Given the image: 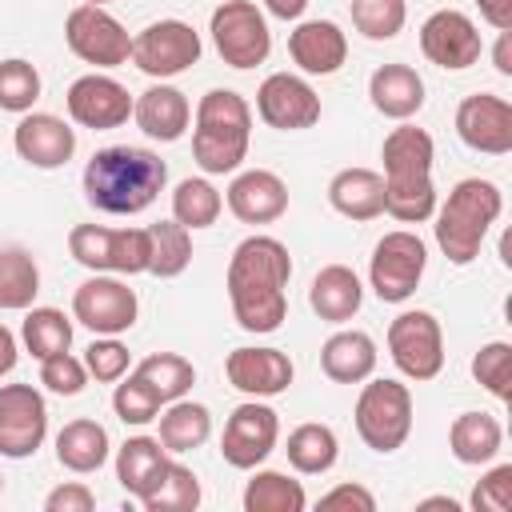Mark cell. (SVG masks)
Wrapping results in <instances>:
<instances>
[{
	"label": "cell",
	"instance_id": "obj_40",
	"mask_svg": "<svg viewBox=\"0 0 512 512\" xmlns=\"http://www.w3.org/2000/svg\"><path fill=\"white\" fill-rule=\"evenodd\" d=\"M140 504H144L148 512H192V508L200 504V480H196L192 468L168 460L160 484H156Z\"/></svg>",
	"mask_w": 512,
	"mask_h": 512
},
{
	"label": "cell",
	"instance_id": "obj_28",
	"mask_svg": "<svg viewBox=\"0 0 512 512\" xmlns=\"http://www.w3.org/2000/svg\"><path fill=\"white\" fill-rule=\"evenodd\" d=\"M328 204L348 220H376L384 212V176L372 168H340L328 184Z\"/></svg>",
	"mask_w": 512,
	"mask_h": 512
},
{
	"label": "cell",
	"instance_id": "obj_29",
	"mask_svg": "<svg viewBox=\"0 0 512 512\" xmlns=\"http://www.w3.org/2000/svg\"><path fill=\"white\" fill-rule=\"evenodd\" d=\"M320 368L336 384H360V380H368L372 368H376V344H372V336L368 332H356V328L328 336L324 348H320Z\"/></svg>",
	"mask_w": 512,
	"mask_h": 512
},
{
	"label": "cell",
	"instance_id": "obj_53",
	"mask_svg": "<svg viewBox=\"0 0 512 512\" xmlns=\"http://www.w3.org/2000/svg\"><path fill=\"white\" fill-rule=\"evenodd\" d=\"M268 4V12L276 16V20H296L304 8H308V0H264Z\"/></svg>",
	"mask_w": 512,
	"mask_h": 512
},
{
	"label": "cell",
	"instance_id": "obj_56",
	"mask_svg": "<svg viewBox=\"0 0 512 512\" xmlns=\"http://www.w3.org/2000/svg\"><path fill=\"white\" fill-rule=\"evenodd\" d=\"M0 492H4V476H0Z\"/></svg>",
	"mask_w": 512,
	"mask_h": 512
},
{
	"label": "cell",
	"instance_id": "obj_30",
	"mask_svg": "<svg viewBox=\"0 0 512 512\" xmlns=\"http://www.w3.org/2000/svg\"><path fill=\"white\" fill-rule=\"evenodd\" d=\"M504 444L500 420L488 412H460L448 428V448L460 464H488Z\"/></svg>",
	"mask_w": 512,
	"mask_h": 512
},
{
	"label": "cell",
	"instance_id": "obj_4",
	"mask_svg": "<svg viewBox=\"0 0 512 512\" xmlns=\"http://www.w3.org/2000/svg\"><path fill=\"white\" fill-rule=\"evenodd\" d=\"M252 136V108L232 88H212L196 104V128H192V156L208 176L236 172L248 156Z\"/></svg>",
	"mask_w": 512,
	"mask_h": 512
},
{
	"label": "cell",
	"instance_id": "obj_21",
	"mask_svg": "<svg viewBox=\"0 0 512 512\" xmlns=\"http://www.w3.org/2000/svg\"><path fill=\"white\" fill-rule=\"evenodd\" d=\"M224 376L244 396H280L292 384V360L280 348H236L224 360Z\"/></svg>",
	"mask_w": 512,
	"mask_h": 512
},
{
	"label": "cell",
	"instance_id": "obj_34",
	"mask_svg": "<svg viewBox=\"0 0 512 512\" xmlns=\"http://www.w3.org/2000/svg\"><path fill=\"white\" fill-rule=\"evenodd\" d=\"M284 452H288V464H292L296 472L320 476V472H328V468L336 464L340 444H336V432H332L328 424H300V428L288 432Z\"/></svg>",
	"mask_w": 512,
	"mask_h": 512
},
{
	"label": "cell",
	"instance_id": "obj_27",
	"mask_svg": "<svg viewBox=\"0 0 512 512\" xmlns=\"http://www.w3.org/2000/svg\"><path fill=\"white\" fill-rule=\"evenodd\" d=\"M164 468H168V448L152 436H128L116 452V480L136 500H144L160 484Z\"/></svg>",
	"mask_w": 512,
	"mask_h": 512
},
{
	"label": "cell",
	"instance_id": "obj_5",
	"mask_svg": "<svg viewBox=\"0 0 512 512\" xmlns=\"http://www.w3.org/2000/svg\"><path fill=\"white\" fill-rule=\"evenodd\" d=\"M504 208V196L492 180L468 176L460 180L448 200L436 212V244L452 264H472L480 256V244L488 236V228L496 224Z\"/></svg>",
	"mask_w": 512,
	"mask_h": 512
},
{
	"label": "cell",
	"instance_id": "obj_3",
	"mask_svg": "<svg viewBox=\"0 0 512 512\" xmlns=\"http://www.w3.org/2000/svg\"><path fill=\"white\" fill-rule=\"evenodd\" d=\"M432 136L416 124H400L384 136L380 160H384V212L400 224H420L436 212V188H432Z\"/></svg>",
	"mask_w": 512,
	"mask_h": 512
},
{
	"label": "cell",
	"instance_id": "obj_31",
	"mask_svg": "<svg viewBox=\"0 0 512 512\" xmlns=\"http://www.w3.org/2000/svg\"><path fill=\"white\" fill-rule=\"evenodd\" d=\"M56 460L68 472H96L108 460V432L96 420H72L56 436Z\"/></svg>",
	"mask_w": 512,
	"mask_h": 512
},
{
	"label": "cell",
	"instance_id": "obj_2",
	"mask_svg": "<svg viewBox=\"0 0 512 512\" xmlns=\"http://www.w3.org/2000/svg\"><path fill=\"white\" fill-rule=\"evenodd\" d=\"M164 180H168L164 160L156 152L132 148V144L100 148L84 164V196L96 212H108V216L144 212L164 192Z\"/></svg>",
	"mask_w": 512,
	"mask_h": 512
},
{
	"label": "cell",
	"instance_id": "obj_35",
	"mask_svg": "<svg viewBox=\"0 0 512 512\" xmlns=\"http://www.w3.org/2000/svg\"><path fill=\"white\" fill-rule=\"evenodd\" d=\"M304 484L284 472H256L244 488V512H304Z\"/></svg>",
	"mask_w": 512,
	"mask_h": 512
},
{
	"label": "cell",
	"instance_id": "obj_47",
	"mask_svg": "<svg viewBox=\"0 0 512 512\" xmlns=\"http://www.w3.org/2000/svg\"><path fill=\"white\" fill-rule=\"evenodd\" d=\"M476 512H508L512 508V464H496L476 488H472Z\"/></svg>",
	"mask_w": 512,
	"mask_h": 512
},
{
	"label": "cell",
	"instance_id": "obj_32",
	"mask_svg": "<svg viewBox=\"0 0 512 512\" xmlns=\"http://www.w3.org/2000/svg\"><path fill=\"white\" fill-rule=\"evenodd\" d=\"M160 420V444L168 452H192L208 440L212 432V416L204 404H192V400H168V412L156 416Z\"/></svg>",
	"mask_w": 512,
	"mask_h": 512
},
{
	"label": "cell",
	"instance_id": "obj_7",
	"mask_svg": "<svg viewBox=\"0 0 512 512\" xmlns=\"http://www.w3.org/2000/svg\"><path fill=\"white\" fill-rule=\"evenodd\" d=\"M68 252L88 272H148V228H104L76 224L68 232Z\"/></svg>",
	"mask_w": 512,
	"mask_h": 512
},
{
	"label": "cell",
	"instance_id": "obj_24",
	"mask_svg": "<svg viewBox=\"0 0 512 512\" xmlns=\"http://www.w3.org/2000/svg\"><path fill=\"white\" fill-rule=\"evenodd\" d=\"M132 116H136V128L160 144H172L184 136L188 120H192V108H188V96L172 84H152L148 92L136 96L132 104Z\"/></svg>",
	"mask_w": 512,
	"mask_h": 512
},
{
	"label": "cell",
	"instance_id": "obj_9",
	"mask_svg": "<svg viewBox=\"0 0 512 512\" xmlns=\"http://www.w3.org/2000/svg\"><path fill=\"white\" fill-rule=\"evenodd\" d=\"M388 356L408 380H432L444 368V332L440 320L424 308L400 312L388 324Z\"/></svg>",
	"mask_w": 512,
	"mask_h": 512
},
{
	"label": "cell",
	"instance_id": "obj_22",
	"mask_svg": "<svg viewBox=\"0 0 512 512\" xmlns=\"http://www.w3.org/2000/svg\"><path fill=\"white\" fill-rule=\"evenodd\" d=\"M288 56L308 76H332L348 60V36L332 20H304L288 36Z\"/></svg>",
	"mask_w": 512,
	"mask_h": 512
},
{
	"label": "cell",
	"instance_id": "obj_16",
	"mask_svg": "<svg viewBox=\"0 0 512 512\" xmlns=\"http://www.w3.org/2000/svg\"><path fill=\"white\" fill-rule=\"evenodd\" d=\"M420 52L436 64V68H448V72H460V68H472L484 52L480 44V32L476 24L456 12V8H440L432 12L424 24H420Z\"/></svg>",
	"mask_w": 512,
	"mask_h": 512
},
{
	"label": "cell",
	"instance_id": "obj_33",
	"mask_svg": "<svg viewBox=\"0 0 512 512\" xmlns=\"http://www.w3.org/2000/svg\"><path fill=\"white\" fill-rule=\"evenodd\" d=\"M192 264V236L176 220H156L148 224V272L160 280L180 276Z\"/></svg>",
	"mask_w": 512,
	"mask_h": 512
},
{
	"label": "cell",
	"instance_id": "obj_42",
	"mask_svg": "<svg viewBox=\"0 0 512 512\" xmlns=\"http://www.w3.org/2000/svg\"><path fill=\"white\" fill-rule=\"evenodd\" d=\"M36 100H40V72L20 56L0 60V108L4 112H32Z\"/></svg>",
	"mask_w": 512,
	"mask_h": 512
},
{
	"label": "cell",
	"instance_id": "obj_37",
	"mask_svg": "<svg viewBox=\"0 0 512 512\" xmlns=\"http://www.w3.org/2000/svg\"><path fill=\"white\" fill-rule=\"evenodd\" d=\"M220 208H224V200H220V192L204 176H188L172 192V220L184 224L188 232L192 228H212L216 216H220Z\"/></svg>",
	"mask_w": 512,
	"mask_h": 512
},
{
	"label": "cell",
	"instance_id": "obj_43",
	"mask_svg": "<svg viewBox=\"0 0 512 512\" xmlns=\"http://www.w3.org/2000/svg\"><path fill=\"white\" fill-rule=\"evenodd\" d=\"M472 376H476L496 400H508V384H512V344H504V340L484 344V348L472 356Z\"/></svg>",
	"mask_w": 512,
	"mask_h": 512
},
{
	"label": "cell",
	"instance_id": "obj_12",
	"mask_svg": "<svg viewBox=\"0 0 512 512\" xmlns=\"http://www.w3.org/2000/svg\"><path fill=\"white\" fill-rule=\"evenodd\" d=\"M64 40L84 64H96V68H116L132 56V36L100 4H76L64 20Z\"/></svg>",
	"mask_w": 512,
	"mask_h": 512
},
{
	"label": "cell",
	"instance_id": "obj_41",
	"mask_svg": "<svg viewBox=\"0 0 512 512\" xmlns=\"http://www.w3.org/2000/svg\"><path fill=\"white\" fill-rule=\"evenodd\" d=\"M408 20L404 0H352V24L368 40H392Z\"/></svg>",
	"mask_w": 512,
	"mask_h": 512
},
{
	"label": "cell",
	"instance_id": "obj_48",
	"mask_svg": "<svg viewBox=\"0 0 512 512\" xmlns=\"http://www.w3.org/2000/svg\"><path fill=\"white\" fill-rule=\"evenodd\" d=\"M92 508H96V496L80 480H68L44 496V512H92Z\"/></svg>",
	"mask_w": 512,
	"mask_h": 512
},
{
	"label": "cell",
	"instance_id": "obj_15",
	"mask_svg": "<svg viewBox=\"0 0 512 512\" xmlns=\"http://www.w3.org/2000/svg\"><path fill=\"white\" fill-rule=\"evenodd\" d=\"M276 436H280V420L268 404L260 400H248L240 408H232L228 424H224V436H220V452L232 468H256L268 460V452L276 448Z\"/></svg>",
	"mask_w": 512,
	"mask_h": 512
},
{
	"label": "cell",
	"instance_id": "obj_23",
	"mask_svg": "<svg viewBox=\"0 0 512 512\" xmlns=\"http://www.w3.org/2000/svg\"><path fill=\"white\" fill-rule=\"evenodd\" d=\"M228 208L244 224H272L288 212V188L268 168H248L228 184Z\"/></svg>",
	"mask_w": 512,
	"mask_h": 512
},
{
	"label": "cell",
	"instance_id": "obj_17",
	"mask_svg": "<svg viewBox=\"0 0 512 512\" xmlns=\"http://www.w3.org/2000/svg\"><path fill=\"white\" fill-rule=\"evenodd\" d=\"M68 116L80 124V128H92V132H108V128H120L128 116H132V96L120 80L112 76H100V72H88L80 80H72L68 96Z\"/></svg>",
	"mask_w": 512,
	"mask_h": 512
},
{
	"label": "cell",
	"instance_id": "obj_26",
	"mask_svg": "<svg viewBox=\"0 0 512 512\" xmlns=\"http://www.w3.org/2000/svg\"><path fill=\"white\" fill-rule=\"evenodd\" d=\"M360 300H364V288L356 280V272L348 264H328L312 276V288H308V304L320 320L328 324H344L360 312Z\"/></svg>",
	"mask_w": 512,
	"mask_h": 512
},
{
	"label": "cell",
	"instance_id": "obj_14",
	"mask_svg": "<svg viewBox=\"0 0 512 512\" xmlns=\"http://www.w3.org/2000/svg\"><path fill=\"white\" fill-rule=\"evenodd\" d=\"M136 312H140L136 292L124 280H116V276H100L96 272L72 296V316L88 332H96V336H120V332H128L136 324Z\"/></svg>",
	"mask_w": 512,
	"mask_h": 512
},
{
	"label": "cell",
	"instance_id": "obj_20",
	"mask_svg": "<svg viewBox=\"0 0 512 512\" xmlns=\"http://www.w3.org/2000/svg\"><path fill=\"white\" fill-rule=\"evenodd\" d=\"M12 144L32 168H64L76 152V132L52 112H24L12 132Z\"/></svg>",
	"mask_w": 512,
	"mask_h": 512
},
{
	"label": "cell",
	"instance_id": "obj_18",
	"mask_svg": "<svg viewBox=\"0 0 512 512\" xmlns=\"http://www.w3.org/2000/svg\"><path fill=\"white\" fill-rule=\"evenodd\" d=\"M256 112L268 128L300 132L320 120V96L312 92L308 80H300L292 72H272L256 92Z\"/></svg>",
	"mask_w": 512,
	"mask_h": 512
},
{
	"label": "cell",
	"instance_id": "obj_8",
	"mask_svg": "<svg viewBox=\"0 0 512 512\" xmlns=\"http://www.w3.org/2000/svg\"><path fill=\"white\" fill-rule=\"evenodd\" d=\"M212 44L228 68H256L272 52V32L252 0H224L212 12Z\"/></svg>",
	"mask_w": 512,
	"mask_h": 512
},
{
	"label": "cell",
	"instance_id": "obj_44",
	"mask_svg": "<svg viewBox=\"0 0 512 512\" xmlns=\"http://www.w3.org/2000/svg\"><path fill=\"white\" fill-rule=\"evenodd\" d=\"M160 396L152 392V384L148 380H140V376H128L124 384H116V392H112V408H116V416L124 420V424H148V420H156L160 416Z\"/></svg>",
	"mask_w": 512,
	"mask_h": 512
},
{
	"label": "cell",
	"instance_id": "obj_36",
	"mask_svg": "<svg viewBox=\"0 0 512 512\" xmlns=\"http://www.w3.org/2000/svg\"><path fill=\"white\" fill-rule=\"evenodd\" d=\"M40 292V268L24 248H4L0 252V308H32Z\"/></svg>",
	"mask_w": 512,
	"mask_h": 512
},
{
	"label": "cell",
	"instance_id": "obj_11",
	"mask_svg": "<svg viewBox=\"0 0 512 512\" xmlns=\"http://www.w3.org/2000/svg\"><path fill=\"white\" fill-rule=\"evenodd\" d=\"M200 60V36L184 20H156L132 36V64L144 76L168 80L188 72Z\"/></svg>",
	"mask_w": 512,
	"mask_h": 512
},
{
	"label": "cell",
	"instance_id": "obj_6",
	"mask_svg": "<svg viewBox=\"0 0 512 512\" xmlns=\"http://www.w3.org/2000/svg\"><path fill=\"white\" fill-rule=\"evenodd\" d=\"M356 432L372 452H396L412 432V392L400 380H372L356 396Z\"/></svg>",
	"mask_w": 512,
	"mask_h": 512
},
{
	"label": "cell",
	"instance_id": "obj_10",
	"mask_svg": "<svg viewBox=\"0 0 512 512\" xmlns=\"http://www.w3.org/2000/svg\"><path fill=\"white\" fill-rule=\"evenodd\" d=\"M424 264H428V248L416 232H388L376 252H372V264H368V280H372V292L384 300V304H404L420 276H424Z\"/></svg>",
	"mask_w": 512,
	"mask_h": 512
},
{
	"label": "cell",
	"instance_id": "obj_50",
	"mask_svg": "<svg viewBox=\"0 0 512 512\" xmlns=\"http://www.w3.org/2000/svg\"><path fill=\"white\" fill-rule=\"evenodd\" d=\"M480 16L496 28V32H512V0H476Z\"/></svg>",
	"mask_w": 512,
	"mask_h": 512
},
{
	"label": "cell",
	"instance_id": "obj_39",
	"mask_svg": "<svg viewBox=\"0 0 512 512\" xmlns=\"http://www.w3.org/2000/svg\"><path fill=\"white\" fill-rule=\"evenodd\" d=\"M136 376L148 380L152 392H156L164 404H168V400H180V396L196 384V368H192L184 356H176V352H152V356H144L140 368H136Z\"/></svg>",
	"mask_w": 512,
	"mask_h": 512
},
{
	"label": "cell",
	"instance_id": "obj_54",
	"mask_svg": "<svg viewBox=\"0 0 512 512\" xmlns=\"http://www.w3.org/2000/svg\"><path fill=\"white\" fill-rule=\"evenodd\" d=\"M420 508H448V512H456L460 504L452 496H428V500H420Z\"/></svg>",
	"mask_w": 512,
	"mask_h": 512
},
{
	"label": "cell",
	"instance_id": "obj_13",
	"mask_svg": "<svg viewBox=\"0 0 512 512\" xmlns=\"http://www.w3.org/2000/svg\"><path fill=\"white\" fill-rule=\"evenodd\" d=\"M48 436V404L32 384H0V456L24 460Z\"/></svg>",
	"mask_w": 512,
	"mask_h": 512
},
{
	"label": "cell",
	"instance_id": "obj_46",
	"mask_svg": "<svg viewBox=\"0 0 512 512\" xmlns=\"http://www.w3.org/2000/svg\"><path fill=\"white\" fill-rule=\"evenodd\" d=\"M128 360H132V352H128V348H124L116 336L92 340V344H88V352H84V368H88V376H96L100 384L124 380V372H128Z\"/></svg>",
	"mask_w": 512,
	"mask_h": 512
},
{
	"label": "cell",
	"instance_id": "obj_19",
	"mask_svg": "<svg viewBox=\"0 0 512 512\" xmlns=\"http://www.w3.org/2000/svg\"><path fill=\"white\" fill-rule=\"evenodd\" d=\"M456 132L472 152L504 156L512 152V104L492 92L464 96L456 108Z\"/></svg>",
	"mask_w": 512,
	"mask_h": 512
},
{
	"label": "cell",
	"instance_id": "obj_51",
	"mask_svg": "<svg viewBox=\"0 0 512 512\" xmlns=\"http://www.w3.org/2000/svg\"><path fill=\"white\" fill-rule=\"evenodd\" d=\"M16 356H20V348H16V336L0 324V376H8L12 368H16Z\"/></svg>",
	"mask_w": 512,
	"mask_h": 512
},
{
	"label": "cell",
	"instance_id": "obj_52",
	"mask_svg": "<svg viewBox=\"0 0 512 512\" xmlns=\"http://www.w3.org/2000/svg\"><path fill=\"white\" fill-rule=\"evenodd\" d=\"M492 60H496V72H500V76H512V32H500Z\"/></svg>",
	"mask_w": 512,
	"mask_h": 512
},
{
	"label": "cell",
	"instance_id": "obj_1",
	"mask_svg": "<svg viewBox=\"0 0 512 512\" xmlns=\"http://www.w3.org/2000/svg\"><path fill=\"white\" fill-rule=\"evenodd\" d=\"M292 256L276 236H248L228 260V300L244 332H276L288 312Z\"/></svg>",
	"mask_w": 512,
	"mask_h": 512
},
{
	"label": "cell",
	"instance_id": "obj_38",
	"mask_svg": "<svg viewBox=\"0 0 512 512\" xmlns=\"http://www.w3.org/2000/svg\"><path fill=\"white\" fill-rule=\"evenodd\" d=\"M20 336H24V348L36 360H48L56 352H68V344H72V320L60 308H32L24 316Z\"/></svg>",
	"mask_w": 512,
	"mask_h": 512
},
{
	"label": "cell",
	"instance_id": "obj_55",
	"mask_svg": "<svg viewBox=\"0 0 512 512\" xmlns=\"http://www.w3.org/2000/svg\"><path fill=\"white\" fill-rule=\"evenodd\" d=\"M84 4H100V8H104V4H108V0H84Z\"/></svg>",
	"mask_w": 512,
	"mask_h": 512
},
{
	"label": "cell",
	"instance_id": "obj_49",
	"mask_svg": "<svg viewBox=\"0 0 512 512\" xmlns=\"http://www.w3.org/2000/svg\"><path fill=\"white\" fill-rule=\"evenodd\" d=\"M320 508H356V512H376V496L364 484H336L332 492L320 496Z\"/></svg>",
	"mask_w": 512,
	"mask_h": 512
},
{
	"label": "cell",
	"instance_id": "obj_25",
	"mask_svg": "<svg viewBox=\"0 0 512 512\" xmlns=\"http://www.w3.org/2000/svg\"><path fill=\"white\" fill-rule=\"evenodd\" d=\"M372 108L388 120H408L424 108V80L408 64H380L368 80Z\"/></svg>",
	"mask_w": 512,
	"mask_h": 512
},
{
	"label": "cell",
	"instance_id": "obj_45",
	"mask_svg": "<svg viewBox=\"0 0 512 512\" xmlns=\"http://www.w3.org/2000/svg\"><path fill=\"white\" fill-rule=\"evenodd\" d=\"M40 384L48 392H56V396H76L88 384V368L72 352H56V356L40 360Z\"/></svg>",
	"mask_w": 512,
	"mask_h": 512
}]
</instances>
